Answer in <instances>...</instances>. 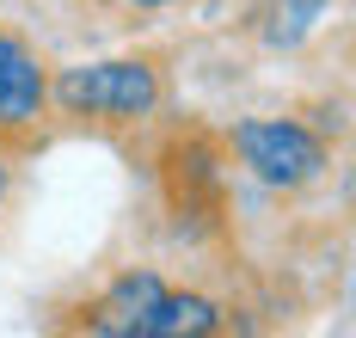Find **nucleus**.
Masks as SVG:
<instances>
[{"mask_svg": "<svg viewBox=\"0 0 356 338\" xmlns=\"http://www.w3.org/2000/svg\"><path fill=\"white\" fill-rule=\"evenodd\" d=\"M215 326H221V307L209 296H172L154 271L117 277L86 307V332H105V338H203Z\"/></svg>", "mask_w": 356, "mask_h": 338, "instance_id": "f257e3e1", "label": "nucleus"}, {"mask_svg": "<svg viewBox=\"0 0 356 338\" xmlns=\"http://www.w3.org/2000/svg\"><path fill=\"white\" fill-rule=\"evenodd\" d=\"M49 92L68 117H147L160 105V74L147 62H80L62 68Z\"/></svg>", "mask_w": 356, "mask_h": 338, "instance_id": "f03ea898", "label": "nucleus"}, {"mask_svg": "<svg viewBox=\"0 0 356 338\" xmlns=\"http://www.w3.org/2000/svg\"><path fill=\"white\" fill-rule=\"evenodd\" d=\"M234 148L240 160L252 166V179H264V185H314L325 172V142L314 129H301V123H289V117H252L234 129Z\"/></svg>", "mask_w": 356, "mask_h": 338, "instance_id": "7ed1b4c3", "label": "nucleus"}, {"mask_svg": "<svg viewBox=\"0 0 356 338\" xmlns=\"http://www.w3.org/2000/svg\"><path fill=\"white\" fill-rule=\"evenodd\" d=\"M49 105V80H43V62L31 56V43L0 31V129H25L37 123Z\"/></svg>", "mask_w": 356, "mask_h": 338, "instance_id": "20e7f679", "label": "nucleus"}, {"mask_svg": "<svg viewBox=\"0 0 356 338\" xmlns=\"http://www.w3.org/2000/svg\"><path fill=\"white\" fill-rule=\"evenodd\" d=\"M166 185H172V203L184 216L197 209H215L221 203V166H215V148L209 142H178L166 154Z\"/></svg>", "mask_w": 356, "mask_h": 338, "instance_id": "39448f33", "label": "nucleus"}, {"mask_svg": "<svg viewBox=\"0 0 356 338\" xmlns=\"http://www.w3.org/2000/svg\"><path fill=\"white\" fill-rule=\"evenodd\" d=\"M6 185H13V172H6V160H0V203H6Z\"/></svg>", "mask_w": 356, "mask_h": 338, "instance_id": "423d86ee", "label": "nucleus"}, {"mask_svg": "<svg viewBox=\"0 0 356 338\" xmlns=\"http://www.w3.org/2000/svg\"><path fill=\"white\" fill-rule=\"evenodd\" d=\"M136 6H172V0H136Z\"/></svg>", "mask_w": 356, "mask_h": 338, "instance_id": "0eeeda50", "label": "nucleus"}]
</instances>
